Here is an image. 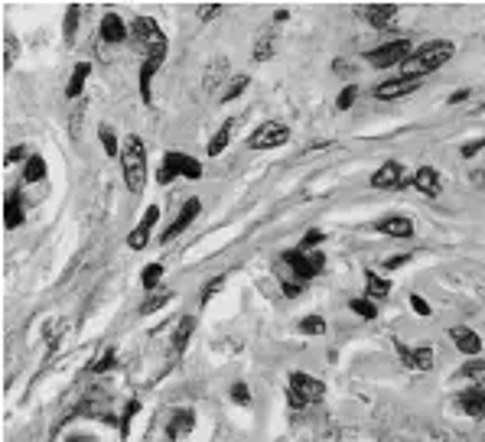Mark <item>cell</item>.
<instances>
[{"label": "cell", "instance_id": "1", "mask_svg": "<svg viewBox=\"0 0 485 442\" xmlns=\"http://www.w3.org/2000/svg\"><path fill=\"white\" fill-rule=\"evenodd\" d=\"M453 56H456V46H453V43H447V39H433V43H423L420 49L401 65V72H404V78H423L427 72L443 69Z\"/></svg>", "mask_w": 485, "mask_h": 442}, {"label": "cell", "instance_id": "2", "mask_svg": "<svg viewBox=\"0 0 485 442\" xmlns=\"http://www.w3.org/2000/svg\"><path fill=\"white\" fill-rule=\"evenodd\" d=\"M121 170H124L127 189L134 196L144 192V185H147V147L137 134L124 137V143H121Z\"/></svg>", "mask_w": 485, "mask_h": 442}, {"label": "cell", "instance_id": "3", "mask_svg": "<svg viewBox=\"0 0 485 442\" xmlns=\"http://www.w3.org/2000/svg\"><path fill=\"white\" fill-rule=\"evenodd\" d=\"M323 381H316L310 374H303V371H293L290 374V406L293 410H303V406L316 404L319 397H323Z\"/></svg>", "mask_w": 485, "mask_h": 442}, {"label": "cell", "instance_id": "4", "mask_svg": "<svg viewBox=\"0 0 485 442\" xmlns=\"http://www.w3.org/2000/svg\"><path fill=\"white\" fill-rule=\"evenodd\" d=\"M173 176H186V179H199L202 176V163L186 156V153H166L163 156V166L157 172V183L166 185Z\"/></svg>", "mask_w": 485, "mask_h": 442}, {"label": "cell", "instance_id": "5", "mask_svg": "<svg viewBox=\"0 0 485 442\" xmlns=\"http://www.w3.org/2000/svg\"><path fill=\"white\" fill-rule=\"evenodd\" d=\"M284 264L290 267V270L300 277V283H306V280H313L316 273H323V264H326V257H323V251H286L284 254Z\"/></svg>", "mask_w": 485, "mask_h": 442}, {"label": "cell", "instance_id": "6", "mask_svg": "<svg viewBox=\"0 0 485 442\" xmlns=\"http://www.w3.org/2000/svg\"><path fill=\"white\" fill-rule=\"evenodd\" d=\"M414 56L411 49V39H387V43H381L378 49H368L365 52V59L372 62V65H404V62Z\"/></svg>", "mask_w": 485, "mask_h": 442}, {"label": "cell", "instance_id": "7", "mask_svg": "<svg viewBox=\"0 0 485 442\" xmlns=\"http://www.w3.org/2000/svg\"><path fill=\"white\" fill-rule=\"evenodd\" d=\"M286 140H290V127L280 121H264L261 127L248 137L251 150H274V147H284Z\"/></svg>", "mask_w": 485, "mask_h": 442}, {"label": "cell", "instance_id": "8", "mask_svg": "<svg viewBox=\"0 0 485 442\" xmlns=\"http://www.w3.org/2000/svg\"><path fill=\"white\" fill-rule=\"evenodd\" d=\"M163 59H166V43L153 46L150 56L144 59V65H140V98H144V104H150V85H153V75L163 65Z\"/></svg>", "mask_w": 485, "mask_h": 442}, {"label": "cell", "instance_id": "9", "mask_svg": "<svg viewBox=\"0 0 485 442\" xmlns=\"http://www.w3.org/2000/svg\"><path fill=\"white\" fill-rule=\"evenodd\" d=\"M199 211H202L199 198H189L186 205H183V209H179V215H176V221H173V224H170V228H166V231L160 234V241H163V244H170V241H173V237H179V234L186 231L189 224H192V221L199 218Z\"/></svg>", "mask_w": 485, "mask_h": 442}, {"label": "cell", "instance_id": "10", "mask_svg": "<svg viewBox=\"0 0 485 442\" xmlns=\"http://www.w3.org/2000/svg\"><path fill=\"white\" fill-rule=\"evenodd\" d=\"M157 218H160V209L157 205H150L147 211H144V218H140V224L134 228V231L127 234V247L131 251H140V247H147L150 234H153V224H157Z\"/></svg>", "mask_w": 485, "mask_h": 442}, {"label": "cell", "instance_id": "11", "mask_svg": "<svg viewBox=\"0 0 485 442\" xmlns=\"http://www.w3.org/2000/svg\"><path fill=\"white\" fill-rule=\"evenodd\" d=\"M420 88V78H394V82H385V85L374 88V98L378 101H394V98H404V95H411Z\"/></svg>", "mask_w": 485, "mask_h": 442}, {"label": "cell", "instance_id": "12", "mask_svg": "<svg viewBox=\"0 0 485 442\" xmlns=\"http://www.w3.org/2000/svg\"><path fill=\"white\" fill-rule=\"evenodd\" d=\"M131 36L140 39V43H147L150 49L160 46V43H166L160 33V26H157V20H150V16H137V20L131 23Z\"/></svg>", "mask_w": 485, "mask_h": 442}, {"label": "cell", "instance_id": "13", "mask_svg": "<svg viewBox=\"0 0 485 442\" xmlns=\"http://www.w3.org/2000/svg\"><path fill=\"white\" fill-rule=\"evenodd\" d=\"M398 351H401V361L407 364V368L414 371H427V368H433V348H427V345H420V348H404V345H398Z\"/></svg>", "mask_w": 485, "mask_h": 442}, {"label": "cell", "instance_id": "14", "mask_svg": "<svg viewBox=\"0 0 485 442\" xmlns=\"http://www.w3.org/2000/svg\"><path fill=\"white\" fill-rule=\"evenodd\" d=\"M456 404H460V410L466 413V417H485V387H469V391H462L460 397H456Z\"/></svg>", "mask_w": 485, "mask_h": 442}, {"label": "cell", "instance_id": "15", "mask_svg": "<svg viewBox=\"0 0 485 442\" xmlns=\"http://www.w3.org/2000/svg\"><path fill=\"white\" fill-rule=\"evenodd\" d=\"M374 189H394V185H404V166L398 160H387L381 170L372 176Z\"/></svg>", "mask_w": 485, "mask_h": 442}, {"label": "cell", "instance_id": "16", "mask_svg": "<svg viewBox=\"0 0 485 442\" xmlns=\"http://www.w3.org/2000/svg\"><path fill=\"white\" fill-rule=\"evenodd\" d=\"M411 185H417L423 196H440V189H443V176L433 170V166H420V170L414 172V179H411Z\"/></svg>", "mask_w": 485, "mask_h": 442}, {"label": "cell", "instance_id": "17", "mask_svg": "<svg viewBox=\"0 0 485 442\" xmlns=\"http://www.w3.org/2000/svg\"><path fill=\"white\" fill-rule=\"evenodd\" d=\"M394 16H398V7H394V3H372V7H365V20H368L374 30H387V26L394 23Z\"/></svg>", "mask_w": 485, "mask_h": 442}, {"label": "cell", "instance_id": "18", "mask_svg": "<svg viewBox=\"0 0 485 442\" xmlns=\"http://www.w3.org/2000/svg\"><path fill=\"white\" fill-rule=\"evenodd\" d=\"M449 335H453V342H456V348H460L462 355L475 358L479 351H482V338H479L473 329H466V325H456V329L449 332Z\"/></svg>", "mask_w": 485, "mask_h": 442}, {"label": "cell", "instance_id": "19", "mask_svg": "<svg viewBox=\"0 0 485 442\" xmlns=\"http://www.w3.org/2000/svg\"><path fill=\"white\" fill-rule=\"evenodd\" d=\"M101 39L104 43H121L127 39V26L121 20V13H104L101 16Z\"/></svg>", "mask_w": 485, "mask_h": 442}, {"label": "cell", "instance_id": "20", "mask_svg": "<svg viewBox=\"0 0 485 442\" xmlns=\"http://www.w3.org/2000/svg\"><path fill=\"white\" fill-rule=\"evenodd\" d=\"M374 228L381 234H391V237H411L414 234V221L411 218H401V215H394V218H381L374 221Z\"/></svg>", "mask_w": 485, "mask_h": 442}, {"label": "cell", "instance_id": "21", "mask_svg": "<svg viewBox=\"0 0 485 442\" xmlns=\"http://www.w3.org/2000/svg\"><path fill=\"white\" fill-rule=\"evenodd\" d=\"M3 224H7L10 231L23 224V205H20V192H7V198H3Z\"/></svg>", "mask_w": 485, "mask_h": 442}, {"label": "cell", "instance_id": "22", "mask_svg": "<svg viewBox=\"0 0 485 442\" xmlns=\"http://www.w3.org/2000/svg\"><path fill=\"white\" fill-rule=\"evenodd\" d=\"M277 56V39L271 30H261V36L254 39V52H251V59L254 62H267Z\"/></svg>", "mask_w": 485, "mask_h": 442}, {"label": "cell", "instance_id": "23", "mask_svg": "<svg viewBox=\"0 0 485 442\" xmlns=\"http://www.w3.org/2000/svg\"><path fill=\"white\" fill-rule=\"evenodd\" d=\"M192 332H196V319H192V316H183L179 325H176V332H173V355H183V351H186Z\"/></svg>", "mask_w": 485, "mask_h": 442}, {"label": "cell", "instance_id": "24", "mask_svg": "<svg viewBox=\"0 0 485 442\" xmlns=\"http://www.w3.org/2000/svg\"><path fill=\"white\" fill-rule=\"evenodd\" d=\"M365 286H368V299H372V303H378V299H385V296L391 293V283L372 270H365Z\"/></svg>", "mask_w": 485, "mask_h": 442}, {"label": "cell", "instance_id": "25", "mask_svg": "<svg viewBox=\"0 0 485 442\" xmlns=\"http://www.w3.org/2000/svg\"><path fill=\"white\" fill-rule=\"evenodd\" d=\"M88 72H91L88 62H78L72 69V78H69V88H65L69 98H78V95H82V88H85V82H88Z\"/></svg>", "mask_w": 485, "mask_h": 442}, {"label": "cell", "instance_id": "26", "mask_svg": "<svg viewBox=\"0 0 485 442\" xmlns=\"http://www.w3.org/2000/svg\"><path fill=\"white\" fill-rule=\"evenodd\" d=\"M192 430V413H189V410H179V413H176L173 419H170V439H173V436H186V432Z\"/></svg>", "mask_w": 485, "mask_h": 442}, {"label": "cell", "instance_id": "27", "mask_svg": "<svg viewBox=\"0 0 485 442\" xmlns=\"http://www.w3.org/2000/svg\"><path fill=\"white\" fill-rule=\"evenodd\" d=\"M46 176V160L43 156H30L23 166V183H39Z\"/></svg>", "mask_w": 485, "mask_h": 442}, {"label": "cell", "instance_id": "28", "mask_svg": "<svg viewBox=\"0 0 485 442\" xmlns=\"http://www.w3.org/2000/svg\"><path fill=\"white\" fill-rule=\"evenodd\" d=\"M248 85H251L248 75H235V78H232V85H225L222 101H235V98H241V95L248 91Z\"/></svg>", "mask_w": 485, "mask_h": 442}, {"label": "cell", "instance_id": "29", "mask_svg": "<svg viewBox=\"0 0 485 442\" xmlns=\"http://www.w3.org/2000/svg\"><path fill=\"white\" fill-rule=\"evenodd\" d=\"M170 299H173V290H160V293H153L147 303H140V316H150V312L163 309L166 303H170Z\"/></svg>", "mask_w": 485, "mask_h": 442}, {"label": "cell", "instance_id": "30", "mask_svg": "<svg viewBox=\"0 0 485 442\" xmlns=\"http://www.w3.org/2000/svg\"><path fill=\"white\" fill-rule=\"evenodd\" d=\"M228 140H232V121L225 124L222 130H218V134L209 140V156H222V150L228 147Z\"/></svg>", "mask_w": 485, "mask_h": 442}, {"label": "cell", "instance_id": "31", "mask_svg": "<svg viewBox=\"0 0 485 442\" xmlns=\"http://www.w3.org/2000/svg\"><path fill=\"white\" fill-rule=\"evenodd\" d=\"M348 309H352L355 316H361V319H374V316H378V303H372L368 296H361V299H352V303H348Z\"/></svg>", "mask_w": 485, "mask_h": 442}, {"label": "cell", "instance_id": "32", "mask_svg": "<svg viewBox=\"0 0 485 442\" xmlns=\"http://www.w3.org/2000/svg\"><path fill=\"white\" fill-rule=\"evenodd\" d=\"M98 137H101V147H104V153H108V156H117V153H121V147H117V137H114V130L108 127V124H101V127H98Z\"/></svg>", "mask_w": 485, "mask_h": 442}, {"label": "cell", "instance_id": "33", "mask_svg": "<svg viewBox=\"0 0 485 442\" xmlns=\"http://www.w3.org/2000/svg\"><path fill=\"white\" fill-rule=\"evenodd\" d=\"M78 16H82V7H78V3H72V7L65 10V23H63L65 39H72V36H75V30H78Z\"/></svg>", "mask_w": 485, "mask_h": 442}, {"label": "cell", "instance_id": "34", "mask_svg": "<svg viewBox=\"0 0 485 442\" xmlns=\"http://www.w3.org/2000/svg\"><path fill=\"white\" fill-rule=\"evenodd\" d=\"M300 332H303V335H323L326 319L323 316H306V319H300Z\"/></svg>", "mask_w": 485, "mask_h": 442}, {"label": "cell", "instance_id": "35", "mask_svg": "<svg viewBox=\"0 0 485 442\" xmlns=\"http://www.w3.org/2000/svg\"><path fill=\"white\" fill-rule=\"evenodd\" d=\"M160 277H163L160 264H150V267H144V270H140V280H144V286H147V290H153V286L160 283Z\"/></svg>", "mask_w": 485, "mask_h": 442}, {"label": "cell", "instance_id": "36", "mask_svg": "<svg viewBox=\"0 0 485 442\" xmlns=\"http://www.w3.org/2000/svg\"><path fill=\"white\" fill-rule=\"evenodd\" d=\"M114 364H117V355H114V348H104V355H101L98 361L91 364V371H95V374H104V371H111Z\"/></svg>", "mask_w": 485, "mask_h": 442}, {"label": "cell", "instance_id": "37", "mask_svg": "<svg viewBox=\"0 0 485 442\" xmlns=\"http://www.w3.org/2000/svg\"><path fill=\"white\" fill-rule=\"evenodd\" d=\"M355 98H359V88H355V85H346L342 91H339L336 108H339V110H348L352 104H355Z\"/></svg>", "mask_w": 485, "mask_h": 442}, {"label": "cell", "instance_id": "38", "mask_svg": "<svg viewBox=\"0 0 485 442\" xmlns=\"http://www.w3.org/2000/svg\"><path fill=\"white\" fill-rule=\"evenodd\" d=\"M16 56H20V46L13 43V36H10V33H3V69H10Z\"/></svg>", "mask_w": 485, "mask_h": 442}, {"label": "cell", "instance_id": "39", "mask_svg": "<svg viewBox=\"0 0 485 442\" xmlns=\"http://www.w3.org/2000/svg\"><path fill=\"white\" fill-rule=\"evenodd\" d=\"M460 377H466V381H482L485 377V361H469V364L460 371Z\"/></svg>", "mask_w": 485, "mask_h": 442}, {"label": "cell", "instance_id": "40", "mask_svg": "<svg viewBox=\"0 0 485 442\" xmlns=\"http://www.w3.org/2000/svg\"><path fill=\"white\" fill-rule=\"evenodd\" d=\"M218 13H225V3H199V7H196V16H199V20H215Z\"/></svg>", "mask_w": 485, "mask_h": 442}, {"label": "cell", "instance_id": "41", "mask_svg": "<svg viewBox=\"0 0 485 442\" xmlns=\"http://www.w3.org/2000/svg\"><path fill=\"white\" fill-rule=\"evenodd\" d=\"M323 241H326V234L319 231V228H313V231L306 234L303 241H300V251H313V247H316V244H323Z\"/></svg>", "mask_w": 485, "mask_h": 442}, {"label": "cell", "instance_id": "42", "mask_svg": "<svg viewBox=\"0 0 485 442\" xmlns=\"http://www.w3.org/2000/svg\"><path fill=\"white\" fill-rule=\"evenodd\" d=\"M137 410H140L137 400H131V404H127V413H124V419H121V436H127V432H131V419L137 417Z\"/></svg>", "mask_w": 485, "mask_h": 442}, {"label": "cell", "instance_id": "43", "mask_svg": "<svg viewBox=\"0 0 485 442\" xmlns=\"http://www.w3.org/2000/svg\"><path fill=\"white\" fill-rule=\"evenodd\" d=\"M232 400H235V404H248V400H251L248 384H241V381H238L235 387H232Z\"/></svg>", "mask_w": 485, "mask_h": 442}, {"label": "cell", "instance_id": "44", "mask_svg": "<svg viewBox=\"0 0 485 442\" xmlns=\"http://www.w3.org/2000/svg\"><path fill=\"white\" fill-rule=\"evenodd\" d=\"M411 306H414V312H417V316H430V303H427L420 293L411 296Z\"/></svg>", "mask_w": 485, "mask_h": 442}, {"label": "cell", "instance_id": "45", "mask_svg": "<svg viewBox=\"0 0 485 442\" xmlns=\"http://www.w3.org/2000/svg\"><path fill=\"white\" fill-rule=\"evenodd\" d=\"M482 147H485V140H473V143H466V147H462V156L469 160V156H475Z\"/></svg>", "mask_w": 485, "mask_h": 442}, {"label": "cell", "instance_id": "46", "mask_svg": "<svg viewBox=\"0 0 485 442\" xmlns=\"http://www.w3.org/2000/svg\"><path fill=\"white\" fill-rule=\"evenodd\" d=\"M225 286V277H215V280L209 283V286H205V293H202V299H209L212 293H218V290H222Z\"/></svg>", "mask_w": 485, "mask_h": 442}, {"label": "cell", "instance_id": "47", "mask_svg": "<svg viewBox=\"0 0 485 442\" xmlns=\"http://www.w3.org/2000/svg\"><path fill=\"white\" fill-rule=\"evenodd\" d=\"M16 160H30V156H26V147H13L10 153H7V163H16Z\"/></svg>", "mask_w": 485, "mask_h": 442}, {"label": "cell", "instance_id": "48", "mask_svg": "<svg viewBox=\"0 0 485 442\" xmlns=\"http://www.w3.org/2000/svg\"><path fill=\"white\" fill-rule=\"evenodd\" d=\"M407 260H411V254H398V257H391V260H387V270H394V267H404Z\"/></svg>", "mask_w": 485, "mask_h": 442}, {"label": "cell", "instance_id": "49", "mask_svg": "<svg viewBox=\"0 0 485 442\" xmlns=\"http://www.w3.org/2000/svg\"><path fill=\"white\" fill-rule=\"evenodd\" d=\"M300 290H303V283H286V280H284V293H286V296H297Z\"/></svg>", "mask_w": 485, "mask_h": 442}, {"label": "cell", "instance_id": "50", "mask_svg": "<svg viewBox=\"0 0 485 442\" xmlns=\"http://www.w3.org/2000/svg\"><path fill=\"white\" fill-rule=\"evenodd\" d=\"M469 98V91L462 88V91H456V95H449V104H460V101H466Z\"/></svg>", "mask_w": 485, "mask_h": 442}]
</instances>
